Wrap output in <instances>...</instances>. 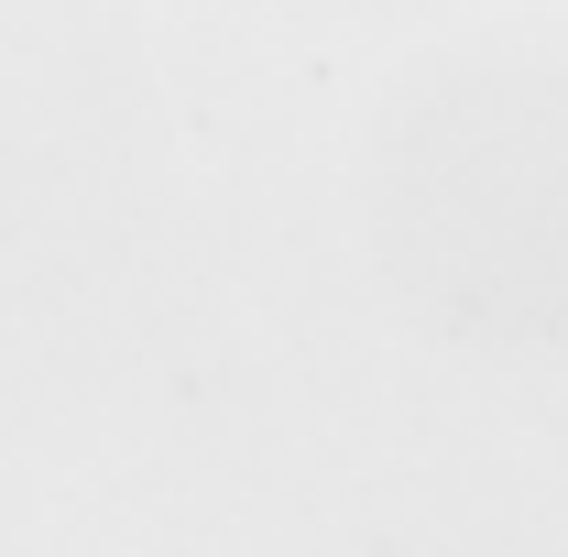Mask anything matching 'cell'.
Returning <instances> with one entry per match:
<instances>
[]
</instances>
